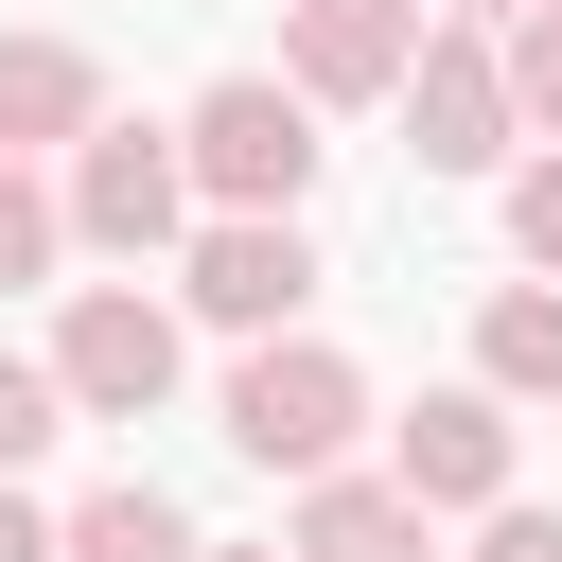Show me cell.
Listing matches in <instances>:
<instances>
[{"instance_id":"9a60e30c","label":"cell","mask_w":562,"mask_h":562,"mask_svg":"<svg viewBox=\"0 0 562 562\" xmlns=\"http://www.w3.org/2000/svg\"><path fill=\"white\" fill-rule=\"evenodd\" d=\"M492 53H509V105H527V123L562 140V0H544V18H509Z\"/></svg>"},{"instance_id":"e0dca14e","label":"cell","mask_w":562,"mask_h":562,"mask_svg":"<svg viewBox=\"0 0 562 562\" xmlns=\"http://www.w3.org/2000/svg\"><path fill=\"white\" fill-rule=\"evenodd\" d=\"M474 562H562V509H527V492H509V509L474 527Z\"/></svg>"},{"instance_id":"5bb4252c","label":"cell","mask_w":562,"mask_h":562,"mask_svg":"<svg viewBox=\"0 0 562 562\" xmlns=\"http://www.w3.org/2000/svg\"><path fill=\"white\" fill-rule=\"evenodd\" d=\"M53 439H70V386H53V351H0V492H18Z\"/></svg>"},{"instance_id":"2e32d148","label":"cell","mask_w":562,"mask_h":562,"mask_svg":"<svg viewBox=\"0 0 562 562\" xmlns=\"http://www.w3.org/2000/svg\"><path fill=\"white\" fill-rule=\"evenodd\" d=\"M509 246H527V281H562V158L509 176Z\"/></svg>"},{"instance_id":"5b68a950","label":"cell","mask_w":562,"mask_h":562,"mask_svg":"<svg viewBox=\"0 0 562 562\" xmlns=\"http://www.w3.org/2000/svg\"><path fill=\"white\" fill-rule=\"evenodd\" d=\"M176 299H193L211 334H246V351H263V334L316 299V228H299V211H211V228L176 246Z\"/></svg>"},{"instance_id":"7a4b0ae2","label":"cell","mask_w":562,"mask_h":562,"mask_svg":"<svg viewBox=\"0 0 562 562\" xmlns=\"http://www.w3.org/2000/svg\"><path fill=\"white\" fill-rule=\"evenodd\" d=\"M176 158H193L211 211H299V193H316V105H299L281 70H228V88H193Z\"/></svg>"},{"instance_id":"ffe728a7","label":"cell","mask_w":562,"mask_h":562,"mask_svg":"<svg viewBox=\"0 0 562 562\" xmlns=\"http://www.w3.org/2000/svg\"><path fill=\"white\" fill-rule=\"evenodd\" d=\"M211 562H281V544H211Z\"/></svg>"},{"instance_id":"6da1fadb","label":"cell","mask_w":562,"mask_h":562,"mask_svg":"<svg viewBox=\"0 0 562 562\" xmlns=\"http://www.w3.org/2000/svg\"><path fill=\"white\" fill-rule=\"evenodd\" d=\"M351 422H369V369L334 351V334H263L246 369H228V439L263 457V474H351Z\"/></svg>"},{"instance_id":"4fadbf2b","label":"cell","mask_w":562,"mask_h":562,"mask_svg":"<svg viewBox=\"0 0 562 562\" xmlns=\"http://www.w3.org/2000/svg\"><path fill=\"white\" fill-rule=\"evenodd\" d=\"M53 263H70V193H53L35 158H0V299H18V281H53Z\"/></svg>"},{"instance_id":"7c38bea8","label":"cell","mask_w":562,"mask_h":562,"mask_svg":"<svg viewBox=\"0 0 562 562\" xmlns=\"http://www.w3.org/2000/svg\"><path fill=\"white\" fill-rule=\"evenodd\" d=\"M53 527H70V562H211V544H193V509H176L158 474H105V492H88V509H53Z\"/></svg>"},{"instance_id":"8992f818","label":"cell","mask_w":562,"mask_h":562,"mask_svg":"<svg viewBox=\"0 0 562 562\" xmlns=\"http://www.w3.org/2000/svg\"><path fill=\"white\" fill-rule=\"evenodd\" d=\"M422 0H281V88L299 105H404V70H422Z\"/></svg>"},{"instance_id":"8fae6325","label":"cell","mask_w":562,"mask_h":562,"mask_svg":"<svg viewBox=\"0 0 562 562\" xmlns=\"http://www.w3.org/2000/svg\"><path fill=\"white\" fill-rule=\"evenodd\" d=\"M474 386L492 404H562V281H509L474 316Z\"/></svg>"},{"instance_id":"d6986e66","label":"cell","mask_w":562,"mask_h":562,"mask_svg":"<svg viewBox=\"0 0 562 562\" xmlns=\"http://www.w3.org/2000/svg\"><path fill=\"white\" fill-rule=\"evenodd\" d=\"M457 18H544V0H457Z\"/></svg>"},{"instance_id":"52a82bcc","label":"cell","mask_w":562,"mask_h":562,"mask_svg":"<svg viewBox=\"0 0 562 562\" xmlns=\"http://www.w3.org/2000/svg\"><path fill=\"white\" fill-rule=\"evenodd\" d=\"M404 140H422V176H492V158L527 140L509 53H492V35H422V70H404Z\"/></svg>"},{"instance_id":"3957f363","label":"cell","mask_w":562,"mask_h":562,"mask_svg":"<svg viewBox=\"0 0 562 562\" xmlns=\"http://www.w3.org/2000/svg\"><path fill=\"white\" fill-rule=\"evenodd\" d=\"M53 386H70V422H158V404H176V299L88 281V299L53 316Z\"/></svg>"},{"instance_id":"277c9868","label":"cell","mask_w":562,"mask_h":562,"mask_svg":"<svg viewBox=\"0 0 562 562\" xmlns=\"http://www.w3.org/2000/svg\"><path fill=\"white\" fill-rule=\"evenodd\" d=\"M70 246H105V263L193 246V158H176V123H105V140L70 158Z\"/></svg>"},{"instance_id":"9c48e42d","label":"cell","mask_w":562,"mask_h":562,"mask_svg":"<svg viewBox=\"0 0 562 562\" xmlns=\"http://www.w3.org/2000/svg\"><path fill=\"white\" fill-rule=\"evenodd\" d=\"M88 158L105 140V70H88V35H0V158Z\"/></svg>"},{"instance_id":"ac0fdd59","label":"cell","mask_w":562,"mask_h":562,"mask_svg":"<svg viewBox=\"0 0 562 562\" xmlns=\"http://www.w3.org/2000/svg\"><path fill=\"white\" fill-rule=\"evenodd\" d=\"M0 562H70V527H53L35 492H0Z\"/></svg>"},{"instance_id":"30bf717a","label":"cell","mask_w":562,"mask_h":562,"mask_svg":"<svg viewBox=\"0 0 562 562\" xmlns=\"http://www.w3.org/2000/svg\"><path fill=\"white\" fill-rule=\"evenodd\" d=\"M281 562H439V509H404L386 474H316L299 527H281Z\"/></svg>"},{"instance_id":"ba28073f","label":"cell","mask_w":562,"mask_h":562,"mask_svg":"<svg viewBox=\"0 0 562 562\" xmlns=\"http://www.w3.org/2000/svg\"><path fill=\"white\" fill-rule=\"evenodd\" d=\"M386 492H404V509H474V527H492V509H509V404H492V386L404 404V422H386Z\"/></svg>"}]
</instances>
